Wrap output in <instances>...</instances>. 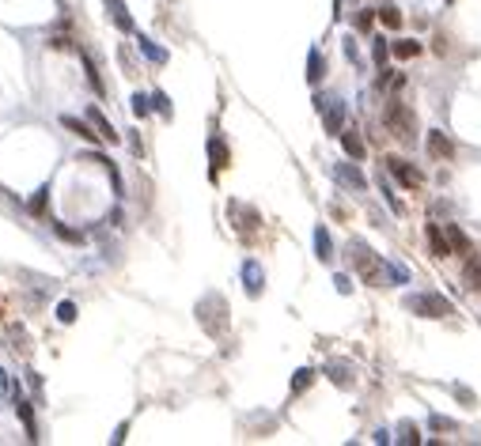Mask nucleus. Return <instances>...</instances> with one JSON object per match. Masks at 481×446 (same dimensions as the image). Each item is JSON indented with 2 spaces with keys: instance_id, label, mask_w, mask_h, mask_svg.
Listing matches in <instances>:
<instances>
[{
  "instance_id": "2eb2a0df",
  "label": "nucleus",
  "mask_w": 481,
  "mask_h": 446,
  "mask_svg": "<svg viewBox=\"0 0 481 446\" xmlns=\"http://www.w3.org/2000/svg\"><path fill=\"white\" fill-rule=\"evenodd\" d=\"M341 148H345L349 159H364L367 156V148H364V140H360L356 129H341Z\"/></svg>"
},
{
  "instance_id": "cd10ccee",
  "label": "nucleus",
  "mask_w": 481,
  "mask_h": 446,
  "mask_svg": "<svg viewBox=\"0 0 481 446\" xmlns=\"http://www.w3.org/2000/svg\"><path fill=\"white\" fill-rule=\"evenodd\" d=\"M80 57H84V72H87V84H91L95 87V91H107V87H102V80H99V72H95V61H91V57H87V53H80Z\"/></svg>"
},
{
  "instance_id": "bb28decb",
  "label": "nucleus",
  "mask_w": 481,
  "mask_h": 446,
  "mask_svg": "<svg viewBox=\"0 0 481 446\" xmlns=\"http://www.w3.org/2000/svg\"><path fill=\"white\" fill-rule=\"evenodd\" d=\"M46 201H50V185H42V189H38L35 197H30V205H27V208H30V216H42V212H46Z\"/></svg>"
},
{
  "instance_id": "ea45409f",
  "label": "nucleus",
  "mask_w": 481,
  "mask_h": 446,
  "mask_svg": "<svg viewBox=\"0 0 481 446\" xmlns=\"http://www.w3.org/2000/svg\"><path fill=\"white\" fill-rule=\"evenodd\" d=\"M447 4H455V0H447Z\"/></svg>"
},
{
  "instance_id": "e433bc0d",
  "label": "nucleus",
  "mask_w": 481,
  "mask_h": 446,
  "mask_svg": "<svg viewBox=\"0 0 481 446\" xmlns=\"http://www.w3.org/2000/svg\"><path fill=\"white\" fill-rule=\"evenodd\" d=\"M53 231H57L61 239H69V242H84V234H80V231H72V227H65V223H53Z\"/></svg>"
},
{
  "instance_id": "4468645a",
  "label": "nucleus",
  "mask_w": 481,
  "mask_h": 446,
  "mask_svg": "<svg viewBox=\"0 0 481 446\" xmlns=\"http://www.w3.org/2000/svg\"><path fill=\"white\" fill-rule=\"evenodd\" d=\"M228 216H239V231H254V227H258V212H254V208H246V205H239V201H231V205H228Z\"/></svg>"
},
{
  "instance_id": "a19ab883",
  "label": "nucleus",
  "mask_w": 481,
  "mask_h": 446,
  "mask_svg": "<svg viewBox=\"0 0 481 446\" xmlns=\"http://www.w3.org/2000/svg\"><path fill=\"white\" fill-rule=\"evenodd\" d=\"M0 193H4V189H0Z\"/></svg>"
},
{
  "instance_id": "58836bf2",
  "label": "nucleus",
  "mask_w": 481,
  "mask_h": 446,
  "mask_svg": "<svg viewBox=\"0 0 481 446\" xmlns=\"http://www.w3.org/2000/svg\"><path fill=\"white\" fill-rule=\"evenodd\" d=\"M334 284H338V291H341V295H349V291H352V284H349V277H334Z\"/></svg>"
},
{
  "instance_id": "dca6fc26",
  "label": "nucleus",
  "mask_w": 481,
  "mask_h": 446,
  "mask_svg": "<svg viewBox=\"0 0 481 446\" xmlns=\"http://www.w3.org/2000/svg\"><path fill=\"white\" fill-rule=\"evenodd\" d=\"M107 12H110V19H114V27H118V30L133 35V15L125 12V4H122V0H107Z\"/></svg>"
},
{
  "instance_id": "72a5a7b5",
  "label": "nucleus",
  "mask_w": 481,
  "mask_h": 446,
  "mask_svg": "<svg viewBox=\"0 0 481 446\" xmlns=\"http://www.w3.org/2000/svg\"><path fill=\"white\" fill-rule=\"evenodd\" d=\"M148 110H152L148 95H133V113H137V118H148Z\"/></svg>"
},
{
  "instance_id": "c756f323",
  "label": "nucleus",
  "mask_w": 481,
  "mask_h": 446,
  "mask_svg": "<svg viewBox=\"0 0 481 446\" xmlns=\"http://www.w3.org/2000/svg\"><path fill=\"white\" fill-rule=\"evenodd\" d=\"M451 393L459 397V401L466 405V409H478V393L470 390V386H459V382H455V386H451Z\"/></svg>"
},
{
  "instance_id": "7c9ffc66",
  "label": "nucleus",
  "mask_w": 481,
  "mask_h": 446,
  "mask_svg": "<svg viewBox=\"0 0 481 446\" xmlns=\"http://www.w3.org/2000/svg\"><path fill=\"white\" fill-rule=\"evenodd\" d=\"M387 277L394 280V284H410V269H406V265H398V261H387Z\"/></svg>"
},
{
  "instance_id": "b1692460",
  "label": "nucleus",
  "mask_w": 481,
  "mask_h": 446,
  "mask_svg": "<svg viewBox=\"0 0 481 446\" xmlns=\"http://www.w3.org/2000/svg\"><path fill=\"white\" fill-rule=\"evenodd\" d=\"M379 23H383V27H390V30H398V27H402V12H398L394 4H383L379 8Z\"/></svg>"
},
{
  "instance_id": "4be33fe9",
  "label": "nucleus",
  "mask_w": 481,
  "mask_h": 446,
  "mask_svg": "<svg viewBox=\"0 0 481 446\" xmlns=\"http://www.w3.org/2000/svg\"><path fill=\"white\" fill-rule=\"evenodd\" d=\"M462 280H466V288H474V291H481V261L474 254L466 257V269H462Z\"/></svg>"
},
{
  "instance_id": "ddd939ff",
  "label": "nucleus",
  "mask_w": 481,
  "mask_h": 446,
  "mask_svg": "<svg viewBox=\"0 0 481 446\" xmlns=\"http://www.w3.org/2000/svg\"><path fill=\"white\" fill-rule=\"evenodd\" d=\"M208 159H212V178L231 163V151H228V144H224L220 136H212V140H208Z\"/></svg>"
},
{
  "instance_id": "20e7f679",
  "label": "nucleus",
  "mask_w": 481,
  "mask_h": 446,
  "mask_svg": "<svg viewBox=\"0 0 481 446\" xmlns=\"http://www.w3.org/2000/svg\"><path fill=\"white\" fill-rule=\"evenodd\" d=\"M383 121H387V129H390V133H394L402 144H413V140H417V121H413V113L406 110L398 99L387 106V113H383Z\"/></svg>"
},
{
  "instance_id": "7ed1b4c3",
  "label": "nucleus",
  "mask_w": 481,
  "mask_h": 446,
  "mask_svg": "<svg viewBox=\"0 0 481 446\" xmlns=\"http://www.w3.org/2000/svg\"><path fill=\"white\" fill-rule=\"evenodd\" d=\"M349 257L356 261V272H360V280L364 284H375L379 288L383 277H387V265L379 261V257L372 254V250L364 246V242H349Z\"/></svg>"
},
{
  "instance_id": "393cba45",
  "label": "nucleus",
  "mask_w": 481,
  "mask_h": 446,
  "mask_svg": "<svg viewBox=\"0 0 481 446\" xmlns=\"http://www.w3.org/2000/svg\"><path fill=\"white\" fill-rule=\"evenodd\" d=\"M311 382H315V371H311V367H300V371H296V378H292V397L303 393V390H311Z\"/></svg>"
},
{
  "instance_id": "6ab92c4d",
  "label": "nucleus",
  "mask_w": 481,
  "mask_h": 446,
  "mask_svg": "<svg viewBox=\"0 0 481 446\" xmlns=\"http://www.w3.org/2000/svg\"><path fill=\"white\" fill-rule=\"evenodd\" d=\"M424 46L417 42V38H398V42H390V53L398 57V61H413V57H421Z\"/></svg>"
},
{
  "instance_id": "9d476101",
  "label": "nucleus",
  "mask_w": 481,
  "mask_h": 446,
  "mask_svg": "<svg viewBox=\"0 0 481 446\" xmlns=\"http://www.w3.org/2000/svg\"><path fill=\"white\" fill-rule=\"evenodd\" d=\"M424 239H428V246H432V254H436V257H451V254H455V250H451V239H447V234L439 231L436 223L424 227Z\"/></svg>"
},
{
  "instance_id": "f3484780",
  "label": "nucleus",
  "mask_w": 481,
  "mask_h": 446,
  "mask_svg": "<svg viewBox=\"0 0 481 446\" xmlns=\"http://www.w3.org/2000/svg\"><path fill=\"white\" fill-rule=\"evenodd\" d=\"M61 125H65V129H72V133H76L80 136V140H87V144H99L102 140V136L99 133H91V121H80V118H61Z\"/></svg>"
},
{
  "instance_id": "1a4fd4ad",
  "label": "nucleus",
  "mask_w": 481,
  "mask_h": 446,
  "mask_svg": "<svg viewBox=\"0 0 481 446\" xmlns=\"http://www.w3.org/2000/svg\"><path fill=\"white\" fill-rule=\"evenodd\" d=\"M15 416L23 420V427H27V439L38 443V424H35V412H30V401L23 397L19 390H15Z\"/></svg>"
},
{
  "instance_id": "0eeeda50",
  "label": "nucleus",
  "mask_w": 481,
  "mask_h": 446,
  "mask_svg": "<svg viewBox=\"0 0 481 446\" xmlns=\"http://www.w3.org/2000/svg\"><path fill=\"white\" fill-rule=\"evenodd\" d=\"M243 288H246V295H251V299L262 295V288H266V272H262L258 261H246L243 265Z\"/></svg>"
},
{
  "instance_id": "a211bd4d",
  "label": "nucleus",
  "mask_w": 481,
  "mask_h": 446,
  "mask_svg": "<svg viewBox=\"0 0 481 446\" xmlns=\"http://www.w3.org/2000/svg\"><path fill=\"white\" fill-rule=\"evenodd\" d=\"M323 76H326V57L315 46V50L307 53V84H323Z\"/></svg>"
},
{
  "instance_id": "412c9836",
  "label": "nucleus",
  "mask_w": 481,
  "mask_h": 446,
  "mask_svg": "<svg viewBox=\"0 0 481 446\" xmlns=\"http://www.w3.org/2000/svg\"><path fill=\"white\" fill-rule=\"evenodd\" d=\"M315 254H318V261H334V242H330V231H326L323 223L315 227Z\"/></svg>"
},
{
  "instance_id": "5701e85b",
  "label": "nucleus",
  "mask_w": 481,
  "mask_h": 446,
  "mask_svg": "<svg viewBox=\"0 0 481 446\" xmlns=\"http://www.w3.org/2000/svg\"><path fill=\"white\" fill-rule=\"evenodd\" d=\"M326 378H330L334 386H341V390H349V386H352L349 367H345V363H330V367H326Z\"/></svg>"
},
{
  "instance_id": "f03ea898",
  "label": "nucleus",
  "mask_w": 481,
  "mask_h": 446,
  "mask_svg": "<svg viewBox=\"0 0 481 446\" xmlns=\"http://www.w3.org/2000/svg\"><path fill=\"white\" fill-rule=\"evenodd\" d=\"M406 310H413L417 318H451L455 306L439 291H417V295H406Z\"/></svg>"
},
{
  "instance_id": "423d86ee",
  "label": "nucleus",
  "mask_w": 481,
  "mask_h": 446,
  "mask_svg": "<svg viewBox=\"0 0 481 446\" xmlns=\"http://www.w3.org/2000/svg\"><path fill=\"white\" fill-rule=\"evenodd\" d=\"M383 163H387V170H390V174H394L402 185H406V189H421V185H424V174H421V170H417L413 163H406V159L387 156Z\"/></svg>"
},
{
  "instance_id": "6e6552de",
  "label": "nucleus",
  "mask_w": 481,
  "mask_h": 446,
  "mask_svg": "<svg viewBox=\"0 0 481 446\" xmlns=\"http://www.w3.org/2000/svg\"><path fill=\"white\" fill-rule=\"evenodd\" d=\"M428 156H436V159H455L451 136L439 133V129H428Z\"/></svg>"
},
{
  "instance_id": "f8f14e48",
  "label": "nucleus",
  "mask_w": 481,
  "mask_h": 446,
  "mask_svg": "<svg viewBox=\"0 0 481 446\" xmlns=\"http://www.w3.org/2000/svg\"><path fill=\"white\" fill-rule=\"evenodd\" d=\"M334 178L345 182V185H352V189H364V185H367V178L360 174L356 163H338V167H334Z\"/></svg>"
},
{
  "instance_id": "a878e982",
  "label": "nucleus",
  "mask_w": 481,
  "mask_h": 446,
  "mask_svg": "<svg viewBox=\"0 0 481 446\" xmlns=\"http://www.w3.org/2000/svg\"><path fill=\"white\" fill-rule=\"evenodd\" d=\"M137 46H140V53L148 57L152 64H163V61H167V53L159 50V46H152V38H137Z\"/></svg>"
},
{
  "instance_id": "4c0bfd02",
  "label": "nucleus",
  "mask_w": 481,
  "mask_h": 446,
  "mask_svg": "<svg viewBox=\"0 0 481 446\" xmlns=\"http://www.w3.org/2000/svg\"><path fill=\"white\" fill-rule=\"evenodd\" d=\"M152 102H156V110L163 113V118H171V102H167V95H163V91H156V95H152Z\"/></svg>"
},
{
  "instance_id": "473e14b6",
  "label": "nucleus",
  "mask_w": 481,
  "mask_h": 446,
  "mask_svg": "<svg viewBox=\"0 0 481 446\" xmlns=\"http://www.w3.org/2000/svg\"><path fill=\"white\" fill-rule=\"evenodd\" d=\"M387 53H390V46L383 42V38H375V46H372V57H375V64H379V68L387 64Z\"/></svg>"
},
{
  "instance_id": "39448f33",
  "label": "nucleus",
  "mask_w": 481,
  "mask_h": 446,
  "mask_svg": "<svg viewBox=\"0 0 481 446\" xmlns=\"http://www.w3.org/2000/svg\"><path fill=\"white\" fill-rule=\"evenodd\" d=\"M315 106L323 113V125L330 136H341L345 129V102L341 99H330V95H315Z\"/></svg>"
},
{
  "instance_id": "f257e3e1",
  "label": "nucleus",
  "mask_w": 481,
  "mask_h": 446,
  "mask_svg": "<svg viewBox=\"0 0 481 446\" xmlns=\"http://www.w3.org/2000/svg\"><path fill=\"white\" fill-rule=\"evenodd\" d=\"M197 322H201V329L208 337H224L228 333V299L208 291L201 303H197Z\"/></svg>"
},
{
  "instance_id": "9b49d317",
  "label": "nucleus",
  "mask_w": 481,
  "mask_h": 446,
  "mask_svg": "<svg viewBox=\"0 0 481 446\" xmlns=\"http://www.w3.org/2000/svg\"><path fill=\"white\" fill-rule=\"evenodd\" d=\"M87 121H91V125H95V133H99L107 144H118V140H122V133H118V129L110 125L107 118H102V110H95V106H91V110H87Z\"/></svg>"
},
{
  "instance_id": "aec40b11",
  "label": "nucleus",
  "mask_w": 481,
  "mask_h": 446,
  "mask_svg": "<svg viewBox=\"0 0 481 446\" xmlns=\"http://www.w3.org/2000/svg\"><path fill=\"white\" fill-rule=\"evenodd\" d=\"M447 239H451V250H455V254H462V257H470V254H474V246H470L466 231H462L459 223H451V227H447Z\"/></svg>"
},
{
  "instance_id": "f704fd0d",
  "label": "nucleus",
  "mask_w": 481,
  "mask_h": 446,
  "mask_svg": "<svg viewBox=\"0 0 481 446\" xmlns=\"http://www.w3.org/2000/svg\"><path fill=\"white\" fill-rule=\"evenodd\" d=\"M57 318L65 322V326H72V322H76V303H61L57 306Z\"/></svg>"
},
{
  "instance_id": "c9c22d12",
  "label": "nucleus",
  "mask_w": 481,
  "mask_h": 446,
  "mask_svg": "<svg viewBox=\"0 0 481 446\" xmlns=\"http://www.w3.org/2000/svg\"><path fill=\"white\" fill-rule=\"evenodd\" d=\"M428 427L432 431H455V424L447 416H428Z\"/></svg>"
},
{
  "instance_id": "c85d7f7f",
  "label": "nucleus",
  "mask_w": 481,
  "mask_h": 446,
  "mask_svg": "<svg viewBox=\"0 0 481 446\" xmlns=\"http://www.w3.org/2000/svg\"><path fill=\"white\" fill-rule=\"evenodd\" d=\"M375 19H379V12H372V8H364V12H356V19H352V23H356V30H360V35H367Z\"/></svg>"
},
{
  "instance_id": "2f4dec72",
  "label": "nucleus",
  "mask_w": 481,
  "mask_h": 446,
  "mask_svg": "<svg viewBox=\"0 0 481 446\" xmlns=\"http://www.w3.org/2000/svg\"><path fill=\"white\" fill-rule=\"evenodd\" d=\"M398 439H402L406 446H417V443H421V435H417L413 424H398Z\"/></svg>"
}]
</instances>
